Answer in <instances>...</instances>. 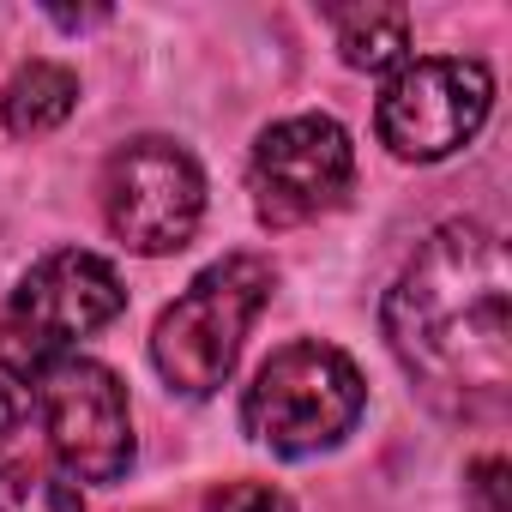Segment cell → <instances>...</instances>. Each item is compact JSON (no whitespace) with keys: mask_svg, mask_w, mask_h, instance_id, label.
<instances>
[{"mask_svg":"<svg viewBox=\"0 0 512 512\" xmlns=\"http://www.w3.org/2000/svg\"><path fill=\"white\" fill-rule=\"evenodd\" d=\"M386 350L452 422H494L512 392V266L488 223H440L380 308Z\"/></svg>","mask_w":512,"mask_h":512,"instance_id":"1","label":"cell"},{"mask_svg":"<svg viewBox=\"0 0 512 512\" xmlns=\"http://www.w3.org/2000/svg\"><path fill=\"white\" fill-rule=\"evenodd\" d=\"M127 314L121 272L91 247H55L19 278L0 308V380H43L73 356V344L97 338Z\"/></svg>","mask_w":512,"mask_h":512,"instance_id":"4","label":"cell"},{"mask_svg":"<svg viewBox=\"0 0 512 512\" xmlns=\"http://www.w3.org/2000/svg\"><path fill=\"white\" fill-rule=\"evenodd\" d=\"M368 410V380L350 350L326 338H296L253 368L241 392V428L278 458H314L356 434Z\"/></svg>","mask_w":512,"mask_h":512,"instance_id":"3","label":"cell"},{"mask_svg":"<svg viewBox=\"0 0 512 512\" xmlns=\"http://www.w3.org/2000/svg\"><path fill=\"white\" fill-rule=\"evenodd\" d=\"M0 512H85L79 488L43 464H7L0 470Z\"/></svg>","mask_w":512,"mask_h":512,"instance_id":"11","label":"cell"},{"mask_svg":"<svg viewBox=\"0 0 512 512\" xmlns=\"http://www.w3.org/2000/svg\"><path fill=\"white\" fill-rule=\"evenodd\" d=\"M464 506H470V512H506V458H500V452H488V458L470 464V476H464Z\"/></svg>","mask_w":512,"mask_h":512,"instance_id":"13","label":"cell"},{"mask_svg":"<svg viewBox=\"0 0 512 512\" xmlns=\"http://www.w3.org/2000/svg\"><path fill=\"white\" fill-rule=\"evenodd\" d=\"M37 386H43V434L61 470L79 482H121L133 464V410L115 368L91 356H67Z\"/></svg>","mask_w":512,"mask_h":512,"instance_id":"8","label":"cell"},{"mask_svg":"<svg viewBox=\"0 0 512 512\" xmlns=\"http://www.w3.org/2000/svg\"><path fill=\"white\" fill-rule=\"evenodd\" d=\"M278 290V266L266 253H223L205 266L151 326V368L181 398H211L229 386L253 320Z\"/></svg>","mask_w":512,"mask_h":512,"instance_id":"2","label":"cell"},{"mask_svg":"<svg viewBox=\"0 0 512 512\" xmlns=\"http://www.w3.org/2000/svg\"><path fill=\"white\" fill-rule=\"evenodd\" d=\"M199 512H296V500L272 482H253V476H235V482H217L205 488Z\"/></svg>","mask_w":512,"mask_h":512,"instance_id":"12","label":"cell"},{"mask_svg":"<svg viewBox=\"0 0 512 512\" xmlns=\"http://www.w3.org/2000/svg\"><path fill=\"white\" fill-rule=\"evenodd\" d=\"M356 187V145L332 115H290L253 139L247 193L266 229H296L338 211Z\"/></svg>","mask_w":512,"mask_h":512,"instance_id":"7","label":"cell"},{"mask_svg":"<svg viewBox=\"0 0 512 512\" xmlns=\"http://www.w3.org/2000/svg\"><path fill=\"white\" fill-rule=\"evenodd\" d=\"M338 31V55L356 73H398L410 55V13L404 7H356V13H332Z\"/></svg>","mask_w":512,"mask_h":512,"instance_id":"10","label":"cell"},{"mask_svg":"<svg viewBox=\"0 0 512 512\" xmlns=\"http://www.w3.org/2000/svg\"><path fill=\"white\" fill-rule=\"evenodd\" d=\"M97 199H103V223L121 247L145 253V260H163V253H181L199 235L205 169L187 145H175L163 133H139L103 157Z\"/></svg>","mask_w":512,"mask_h":512,"instance_id":"5","label":"cell"},{"mask_svg":"<svg viewBox=\"0 0 512 512\" xmlns=\"http://www.w3.org/2000/svg\"><path fill=\"white\" fill-rule=\"evenodd\" d=\"M13 422H19V398H13V380H0V446H7Z\"/></svg>","mask_w":512,"mask_h":512,"instance_id":"14","label":"cell"},{"mask_svg":"<svg viewBox=\"0 0 512 512\" xmlns=\"http://www.w3.org/2000/svg\"><path fill=\"white\" fill-rule=\"evenodd\" d=\"M494 109V73L470 55H428L404 61L380 103H374V133L398 163H440L464 151Z\"/></svg>","mask_w":512,"mask_h":512,"instance_id":"6","label":"cell"},{"mask_svg":"<svg viewBox=\"0 0 512 512\" xmlns=\"http://www.w3.org/2000/svg\"><path fill=\"white\" fill-rule=\"evenodd\" d=\"M79 109V73H67L61 61H31L13 73V85L0 91V121L19 139L55 133L67 115Z\"/></svg>","mask_w":512,"mask_h":512,"instance_id":"9","label":"cell"}]
</instances>
